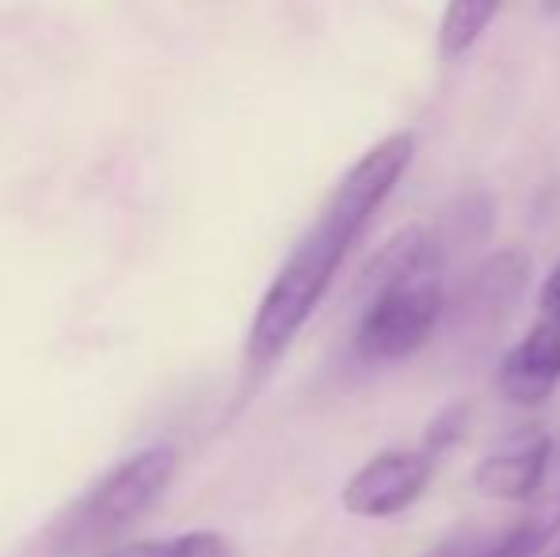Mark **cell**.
<instances>
[{"instance_id": "7c38bea8", "label": "cell", "mask_w": 560, "mask_h": 557, "mask_svg": "<svg viewBox=\"0 0 560 557\" xmlns=\"http://www.w3.org/2000/svg\"><path fill=\"white\" fill-rule=\"evenodd\" d=\"M538 302H541V317H546V321H557V325H560V264H557L553 271H549L546 282H541Z\"/></svg>"}, {"instance_id": "6da1fadb", "label": "cell", "mask_w": 560, "mask_h": 557, "mask_svg": "<svg viewBox=\"0 0 560 557\" xmlns=\"http://www.w3.org/2000/svg\"><path fill=\"white\" fill-rule=\"evenodd\" d=\"M416 156V138L408 130L382 138L370 146L351 169L339 176L325 202H320L317 218L302 230V237L290 245L287 260L279 264L275 279L267 282L264 298H259L256 313H252L248 340H244V367L248 374H267L290 344L302 336L317 305L325 302L328 287L336 282L343 260L359 237L370 230L374 214L385 207L393 187L408 172Z\"/></svg>"}, {"instance_id": "277c9868", "label": "cell", "mask_w": 560, "mask_h": 557, "mask_svg": "<svg viewBox=\"0 0 560 557\" xmlns=\"http://www.w3.org/2000/svg\"><path fill=\"white\" fill-rule=\"evenodd\" d=\"M431 477H435V454L423 446L420 451H405V446L377 451L347 477L339 504L359 520H389V515L408 512L428 492Z\"/></svg>"}, {"instance_id": "5b68a950", "label": "cell", "mask_w": 560, "mask_h": 557, "mask_svg": "<svg viewBox=\"0 0 560 557\" xmlns=\"http://www.w3.org/2000/svg\"><path fill=\"white\" fill-rule=\"evenodd\" d=\"M553 436L541 423H526L503 436L472 469V489L503 504H534L541 489H549L553 469Z\"/></svg>"}, {"instance_id": "8992f818", "label": "cell", "mask_w": 560, "mask_h": 557, "mask_svg": "<svg viewBox=\"0 0 560 557\" xmlns=\"http://www.w3.org/2000/svg\"><path fill=\"white\" fill-rule=\"evenodd\" d=\"M530 282V256L518 248H503L477 264L465 276L457 298H450V317L457 328H488L523 298Z\"/></svg>"}, {"instance_id": "8fae6325", "label": "cell", "mask_w": 560, "mask_h": 557, "mask_svg": "<svg viewBox=\"0 0 560 557\" xmlns=\"http://www.w3.org/2000/svg\"><path fill=\"white\" fill-rule=\"evenodd\" d=\"M462 436H465V409L462 405H450V409H443L435 420H431L428 439H423V451H431L439 459V451L454 446Z\"/></svg>"}, {"instance_id": "30bf717a", "label": "cell", "mask_w": 560, "mask_h": 557, "mask_svg": "<svg viewBox=\"0 0 560 557\" xmlns=\"http://www.w3.org/2000/svg\"><path fill=\"white\" fill-rule=\"evenodd\" d=\"M495 538H500V527H462L454 531L450 538H443L439 546H431L423 557H492L495 550Z\"/></svg>"}, {"instance_id": "ba28073f", "label": "cell", "mask_w": 560, "mask_h": 557, "mask_svg": "<svg viewBox=\"0 0 560 557\" xmlns=\"http://www.w3.org/2000/svg\"><path fill=\"white\" fill-rule=\"evenodd\" d=\"M495 15H500V4H492V0H485V4H472V0L450 4L443 20H439V54L446 61L465 58L480 43V35H485Z\"/></svg>"}, {"instance_id": "9c48e42d", "label": "cell", "mask_w": 560, "mask_h": 557, "mask_svg": "<svg viewBox=\"0 0 560 557\" xmlns=\"http://www.w3.org/2000/svg\"><path fill=\"white\" fill-rule=\"evenodd\" d=\"M100 557H233V546L218 531H184V535L153 538V543L115 546Z\"/></svg>"}, {"instance_id": "52a82bcc", "label": "cell", "mask_w": 560, "mask_h": 557, "mask_svg": "<svg viewBox=\"0 0 560 557\" xmlns=\"http://www.w3.org/2000/svg\"><path fill=\"white\" fill-rule=\"evenodd\" d=\"M495 386L518 409H538L560 386V325L541 317L518 344L500 359Z\"/></svg>"}, {"instance_id": "7a4b0ae2", "label": "cell", "mask_w": 560, "mask_h": 557, "mask_svg": "<svg viewBox=\"0 0 560 557\" xmlns=\"http://www.w3.org/2000/svg\"><path fill=\"white\" fill-rule=\"evenodd\" d=\"M176 446L153 443L107 469L66 515L50 527L54 557H100L115 550L118 535L133 527L176 477Z\"/></svg>"}, {"instance_id": "3957f363", "label": "cell", "mask_w": 560, "mask_h": 557, "mask_svg": "<svg viewBox=\"0 0 560 557\" xmlns=\"http://www.w3.org/2000/svg\"><path fill=\"white\" fill-rule=\"evenodd\" d=\"M450 313L443 268L420 271L366 298V310L354 328V351L366 363H397L435 336L439 321Z\"/></svg>"}]
</instances>
